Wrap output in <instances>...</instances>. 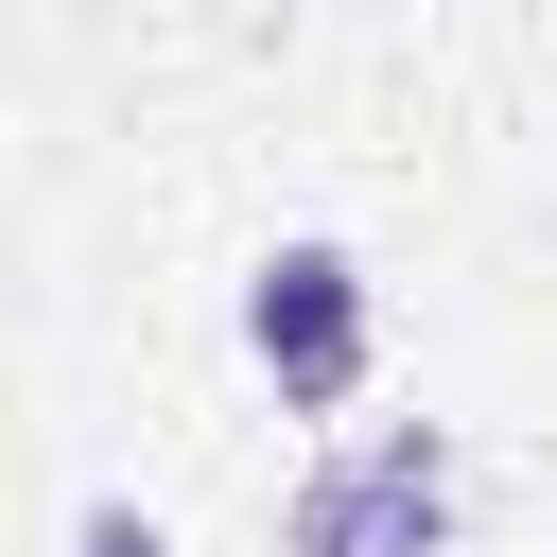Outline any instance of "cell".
I'll return each mask as SVG.
<instances>
[{
	"label": "cell",
	"mask_w": 557,
	"mask_h": 557,
	"mask_svg": "<svg viewBox=\"0 0 557 557\" xmlns=\"http://www.w3.org/2000/svg\"><path fill=\"white\" fill-rule=\"evenodd\" d=\"M244 366L278 383V418H348L366 400V366H383V296H366V261L348 244H261L244 261Z\"/></svg>",
	"instance_id": "obj_1"
},
{
	"label": "cell",
	"mask_w": 557,
	"mask_h": 557,
	"mask_svg": "<svg viewBox=\"0 0 557 557\" xmlns=\"http://www.w3.org/2000/svg\"><path fill=\"white\" fill-rule=\"evenodd\" d=\"M278 557H453V435L435 418H366L331 470H296Z\"/></svg>",
	"instance_id": "obj_2"
},
{
	"label": "cell",
	"mask_w": 557,
	"mask_h": 557,
	"mask_svg": "<svg viewBox=\"0 0 557 557\" xmlns=\"http://www.w3.org/2000/svg\"><path fill=\"white\" fill-rule=\"evenodd\" d=\"M70 557H174V540H157L139 505H70Z\"/></svg>",
	"instance_id": "obj_3"
}]
</instances>
